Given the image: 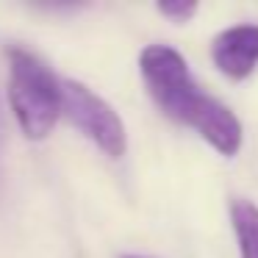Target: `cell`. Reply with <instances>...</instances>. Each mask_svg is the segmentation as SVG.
<instances>
[{"instance_id":"1","label":"cell","mask_w":258,"mask_h":258,"mask_svg":"<svg viewBox=\"0 0 258 258\" xmlns=\"http://www.w3.org/2000/svg\"><path fill=\"white\" fill-rule=\"evenodd\" d=\"M9 58V106L17 119L25 139L42 142L56 128L64 114L61 81L36 53L12 45L6 50Z\"/></svg>"},{"instance_id":"3","label":"cell","mask_w":258,"mask_h":258,"mask_svg":"<svg viewBox=\"0 0 258 258\" xmlns=\"http://www.w3.org/2000/svg\"><path fill=\"white\" fill-rule=\"evenodd\" d=\"M64 117L108 158H122L128 150V131L125 122L108 100H103L95 89L73 78L61 81Z\"/></svg>"},{"instance_id":"7","label":"cell","mask_w":258,"mask_h":258,"mask_svg":"<svg viewBox=\"0 0 258 258\" xmlns=\"http://www.w3.org/2000/svg\"><path fill=\"white\" fill-rule=\"evenodd\" d=\"M125 258H142V255H125Z\"/></svg>"},{"instance_id":"4","label":"cell","mask_w":258,"mask_h":258,"mask_svg":"<svg viewBox=\"0 0 258 258\" xmlns=\"http://www.w3.org/2000/svg\"><path fill=\"white\" fill-rule=\"evenodd\" d=\"M211 61L228 81H244L258 67V25L241 23L219 31L211 42Z\"/></svg>"},{"instance_id":"8","label":"cell","mask_w":258,"mask_h":258,"mask_svg":"<svg viewBox=\"0 0 258 258\" xmlns=\"http://www.w3.org/2000/svg\"><path fill=\"white\" fill-rule=\"evenodd\" d=\"M0 175H3V167H0Z\"/></svg>"},{"instance_id":"5","label":"cell","mask_w":258,"mask_h":258,"mask_svg":"<svg viewBox=\"0 0 258 258\" xmlns=\"http://www.w3.org/2000/svg\"><path fill=\"white\" fill-rule=\"evenodd\" d=\"M230 225L239 244V258H258V206L250 200H230Z\"/></svg>"},{"instance_id":"2","label":"cell","mask_w":258,"mask_h":258,"mask_svg":"<svg viewBox=\"0 0 258 258\" xmlns=\"http://www.w3.org/2000/svg\"><path fill=\"white\" fill-rule=\"evenodd\" d=\"M139 73L156 106L169 119L191 128L211 95L200 92L186 58L169 45H147L139 53Z\"/></svg>"},{"instance_id":"6","label":"cell","mask_w":258,"mask_h":258,"mask_svg":"<svg viewBox=\"0 0 258 258\" xmlns=\"http://www.w3.org/2000/svg\"><path fill=\"white\" fill-rule=\"evenodd\" d=\"M197 9H200V6L191 3V0H169V3H158L156 12L161 14V17H167L169 23L183 25V23H189V20L197 14Z\"/></svg>"}]
</instances>
